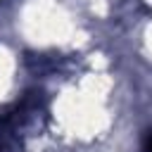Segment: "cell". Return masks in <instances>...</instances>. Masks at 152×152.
<instances>
[{
  "label": "cell",
  "mask_w": 152,
  "mask_h": 152,
  "mask_svg": "<svg viewBox=\"0 0 152 152\" xmlns=\"http://www.w3.org/2000/svg\"><path fill=\"white\" fill-rule=\"evenodd\" d=\"M142 150L145 152H152V131L145 133V140H142Z\"/></svg>",
  "instance_id": "obj_1"
}]
</instances>
